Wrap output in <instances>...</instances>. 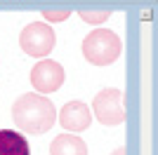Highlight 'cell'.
<instances>
[{"label": "cell", "instance_id": "3957f363", "mask_svg": "<svg viewBox=\"0 0 158 155\" xmlns=\"http://www.w3.org/2000/svg\"><path fill=\"white\" fill-rule=\"evenodd\" d=\"M54 40L57 38H54L52 26L45 21H31L19 33V47L28 57H38V59L47 57L54 50Z\"/></svg>", "mask_w": 158, "mask_h": 155}, {"label": "cell", "instance_id": "277c9868", "mask_svg": "<svg viewBox=\"0 0 158 155\" xmlns=\"http://www.w3.org/2000/svg\"><path fill=\"white\" fill-rule=\"evenodd\" d=\"M94 115L106 127H118L125 122V94L116 87H106L92 101Z\"/></svg>", "mask_w": 158, "mask_h": 155}, {"label": "cell", "instance_id": "7a4b0ae2", "mask_svg": "<svg viewBox=\"0 0 158 155\" xmlns=\"http://www.w3.org/2000/svg\"><path fill=\"white\" fill-rule=\"evenodd\" d=\"M83 57L92 66H109L120 57L123 52V42H120L118 33L106 31V28H97L90 31L87 38L83 40Z\"/></svg>", "mask_w": 158, "mask_h": 155}, {"label": "cell", "instance_id": "9c48e42d", "mask_svg": "<svg viewBox=\"0 0 158 155\" xmlns=\"http://www.w3.org/2000/svg\"><path fill=\"white\" fill-rule=\"evenodd\" d=\"M78 17L85 21V24L97 26V24H104V21L111 17V12H109V10H80Z\"/></svg>", "mask_w": 158, "mask_h": 155}, {"label": "cell", "instance_id": "5b68a950", "mask_svg": "<svg viewBox=\"0 0 158 155\" xmlns=\"http://www.w3.org/2000/svg\"><path fill=\"white\" fill-rule=\"evenodd\" d=\"M66 73L61 64L52 61V59H43L31 68V85L35 87V94H52L64 85Z\"/></svg>", "mask_w": 158, "mask_h": 155}, {"label": "cell", "instance_id": "8fae6325", "mask_svg": "<svg viewBox=\"0 0 158 155\" xmlns=\"http://www.w3.org/2000/svg\"><path fill=\"white\" fill-rule=\"evenodd\" d=\"M111 155H127V150H125V146H120V148H116Z\"/></svg>", "mask_w": 158, "mask_h": 155}, {"label": "cell", "instance_id": "8992f818", "mask_svg": "<svg viewBox=\"0 0 158 155\" xmlns=\"http://www.w3.org/2000/svg\"><path fill=\"white\" fill-rule=\"evenodd\" d=\"M59 122L71 134L85 132L90 127V122H92V113H90V108L83 101H69V103H64V108L59 113Z\"/></svg>", "mask_w": 158, "mask_h": 155}, {"label": "cell", "instance_id": "30bf717a", "mask_svg": "<svg viewBox=\"0 0 158 155\" xmlns=\"http://www.w3.org/2000/svg\"><path fill=\"white\" fill-rule=\"evenodd\" d=\"M43 19H45V24L47 21H66L69 19V14H71V10H69V7H45V10H43Z\"/></svg>", "mask_w": 158, "mask_h": 155}, {"label": "cell", "instance_id": "52a82bcc", "mask_svg": "<svg viewBox=\"0 0 158 155\" xmlns=\"http://www.w3.org/2000/svg\"><path fill=\"white\" fill-rule=\"evenodd\" d=\"M0 155H31L26 136L17 129H0Z\"/></svg>", "mask_w": 158, "mask_h": 155}, {"label": "cell", "instance_id": "6da1fadb", "mask_svg": "<svg viewBox=\"0 0 158 155\" xmlns=\"http://www.w3.org/2000/svg\"><path fill=\"white\" fill-rule=\"evenodd\" d=\"M12 120L26 134H45L57 120V110L43 94H21L12 106Z\"/></svg>", "mask_w": 158, "mask_h": 155}, {"label": "cell", "instance_id": "ba28073f", "mask_svg": "<svg viewBox=\"0 0 158 155\" xmlns=\"http://www.w3.org/2000/svg\"><path fill=\"white\" fill-rule=\"evenodd\" d=\"M50 155H87V146L76 134H59L50 143Z\"/></svg>", "mask_w": 158, "mask_h": 155}]
</instances>
